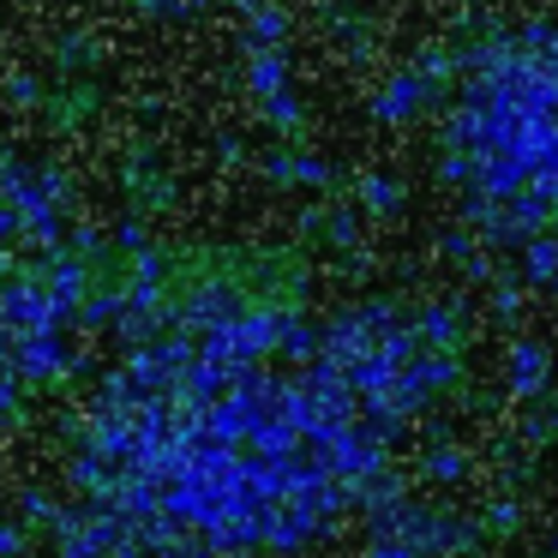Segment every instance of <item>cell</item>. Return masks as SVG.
<instances>
[{"mask_svg":"<svg viewBox=\"0 0 558 558\" xmlns=\"http://www.w3.org/2000/svg\"><path fill=\"white\" fill-rule=\"evenodd\" d=\"M510 133H517L522 145H474V150H505L510 157L505 169L493 174V198H505L529 234L546 229L553 241H541V246L558 253V66H546L541 90L522 102V126L510 121Z\"/></svg>","mask_w":558,"mask_h":558,"instance_id":"obj_1","label":"cell"}]
</instances>
